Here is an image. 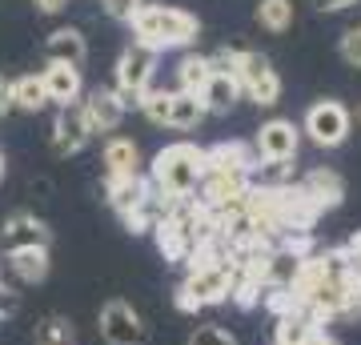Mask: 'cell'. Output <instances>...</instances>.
<instances>
[{
    "instance_id": "6da1fadb",
    "label": "cell",
    "mask_w": 361,
    "mask_h": 345,
    "mask_svg": "<svg viewBox=\"0 0 361 345\" xmlns=\"http://www.w3.org/2000/svg\"><path fill=\"white\" fill-rule=\"evenodd\" d=\"M133 37L141 40L145 49H189L201 32L193 13H185V8H173V4H141L137 13H133Z\"/></svg>"
},
{
    "instance_id": "7a4b0ae2",
    "label": "cell",
    "mask_w": 361,
    "mask_h": 345,
    "mask_svg": "<svg viewBox=\"0 0 361 345\" xmlns=\"http://www.w3.org/2000/svg\"><path fill=\"white\" fill-rule=\"evenodd\" d=\"M201 173H205V149L189 141L169 145L153 161V189L169 201H189L201 185Z\"/></svg>"
},
{
    "instance_id": "3957f363",
    "label": "cell",
    "mask_w": 361,
    "mask_h": 345,
    "mask_svg": "<svg viewBox=\"0 0 361 345\" xmlns=\"http://www.w3.org/2000/svg\"><path fill=\"white\" fill-rule=\"evenodd\" d=\"M229 293H233V257L229 261H205V265H193L189 277L180 282L177 305L185 309V313H193V309L229 301Z\"/></svg>"
},
{
    "instance_id": "277c9868",
    "label": "cell",
    "mask_w": 361,
    "mask_h": 345,
    "mask_svg": "<svg viewBox=\"0 0 361 345\" xmlns=\"http://www.w3.org/2000/svg\"><path fill=\"white\" fill-rule=\"evenodd\" d=\"M153 68H157V52L145 49L141 40H133L129 49L121 52V61H116V97L125 109L133 104H141L145 89H149V80H153Z\"/></svg>"
},
{
    "instance_id": "5b68a950",
    "label": "cell",
    "mask_w": 361,
    "mask_h": 345,
    "mask_svg": "<svg viewBox=\"0 0 361 345\" xmlns=\"http://www.w3.org/2000/svg\"><path fill=\"white\" fill-rule=\"evenodd\" d=\"M237 85H241V92H249V101L265 104V109H273L281 97V77L269 64V56L249 49H241V56H237Z\"/></svg>"
},
{
    "instance_id": "8992f818",
    "label": "cell",
    "mask_w": 361,
    "mask_h": 345,
    "mask_svg": "<svg viewBox=\"0 0 361 345\" xmlns=\"http://www.w3.org/2000/svg\"><path fill=\"white\" fill-rule=\"evenodd\" d=\"M305 133L313 145L322 149H337L349 137V109L341 101H317L305 113Z\"/></svg>"
},
{
    "instance_id": "52a82bcc",
    "label": "cell",
    "mask_w": 361,
    "mask_h": 345,
    "mask_svg": "<svg viewBox=\"0 0 361 345\" xmlns=\"http://www.w3.org/2000/svg\"><path fill=\"white\" fill-rule=\"evenodd\" d=\"M297 145H301V133H297L293 121L273 116V121L261 125L253 149H257L261 161H269V165H285V161H293V157H297Z\"/></svg>"
},
{
    "instance_id": "ba28073f",
    "label": "cell",
    "mask_w": 361,
    "mask_h": 345,
    "mask_svg": "<svg viewBox=\"0 0 361 345\" xmlns=\"http://www.w3.org/2000/svg\"><path fill=\"white\" fill-rule=\"evenodd\" d=\"M101 337L109 345H141L145 341V321L129 301H109L101 309Z\"/></svg>"
},
{
    "instance_id": "9c48e42d",
    "label": "cell",
    "mask_w": 361,
    "mask_h": 345,
    "mask_svg": "<svg viewBox=\"0 0 361 345\" xmlns=\"http://www.w3.org/2000/svg\"><path fill=\"white\" fill-rule=\"evenodd\" d=\"M52 233L49 225L32 213H13V217L4 221V229H0V245H4V253H20V249H49Z\"/></svg>"
},
{
    "instance_id": "30bf717a",
    "label": "cell",
    "mask_w": 361,
    "mask_h": 345,
    "mask_svg": "<svg viewBox=\"0 0 361 345\" xmlns=\"http://www.w3.org/2000/svg\"><path fill=\"white\" fill-rule=\"evenodd\" d=\"M80 109H85V125H89L92 137L97 133H116L121 121H125V113H129L113 89H92L89 101H80Z\"/></svg>"
},
{
    "instance_id": "8fae6325",
    "label": "cell",
    "mask_w": 361,
    "mask_h": 345,
    "mask_svg": "<svg viewBox=\"0 0 361 345\" xmlns=\"http://www.w3.org/2000/svg\"><path fill=\"white\" fill-rule=\"evenodd\" d=\"M89 137L92 133H89V125H85V109H80V101L65 104L61 116H56V125H52V149H56L61 157H73V153L85 149Z\"/></svg>"
},
{
    "instance_id": "7c38bea8",
    "label": "cell",
    "mask_w": 361,
    "mask_h": 345,
    "mask_svg": "<svg viewBox=\"0 0 361 345\" xmlns=\"http://www.w3.org/2000/svg\"><path fill=\"white\" fill-rule=\"evenodd\" d=\"M40 85H44V97L61 109L80 101V68H73V64H49L40 73Z\"/></svg>"
},
{
    "instance_id": "4fadbf2b",
    "label": "cell",
    "mask_w": 361,
    "mask_h": 345,
    "mask_svg": "<svg viewBox=\"0 0 361 345\" xmlns=\"http://www.w3.org/2000/svg\"><path fill=\"white\" fill-rule=\"evenodd\" d=\"M297 189L310 197V205L322 213V209H334V205H341V197H345V185H341V177H337L334 169H313L310 177L301 181Z\"/></svg>"
},
{
    "instance_id": "5bb4252c",
    "label": "cell",
    "mask_w": 361,
    "mask_h": 345,
    "mask_svg": "<svg viewBox=\"0 0 361 345\" xmlns=\"http://www.w3.org/2000/svg\"><path fill=\"white\" fill-rule=\"evenodd\" d=\"M104 173H109V181L141 177V149L129 137H109L104 141Z\"/></svg>"
},
{
    "instance_id": "9a60e30c",
    "label": "cell",
    "mask_w": 361,
    "mask_h": 345,
    "mask_svg": "<svg viewBox=\"0 0 361 345\" xmlns=\"http://www.w3.org/2000/svg\"><path fill=\"white\" fill-rule=\"evenodd\" d=\"M197 97L205 104V113H229L233 104L241 101V85H237V77H229V73H209L205 89L197 92Z\"/></svg>"
},
{
    "instance_id": "2e32d148",
    "label": "cell",
    "mask_w": 361,
    "mask_h": 345,
    "mask_svg": "<svg viewBox=\"0 0 361 345\" xmlns=\"http://www.w3.org/2000/svg\"><path fill=\"white\" fill-rule=\"evenodd\" d=\"M44 52H49V64H73V68H80V61L89 56V44L80 37V28H56L49 37V44H44Z\"/></svg>"
},
{
    "instance_id": "e0dca14e",
    "label": "cell",
    "mask_w": 361,
    "mask_h": 345,
    "mask_svg": "<svg viewBox=\"0 0 361 345\" xmlns=\"http://www.w3.org/2000/svg\"><path fill=\"white\" fill-rule=\"evenodd\" d=\"M149 181L145 177H116V181H109V205H113L121 217H133L137 209H141V201L149 197Z\"/></svg>"
},
{
    "instance_id": "ac0fdd59",
    "label": "cell",
    "mask_w": 361,
    "mask_h": 345,
    "mask_svg": "<svg viewBox=\"0 0 361 345\" xmlns=\"http://www.w3.org/2000/svg\"><path fill=\"white\" fill-rule=\"evenodd\" d=\"M205 121V104L197 92H173L169 97V128H197Z\"/></svg>"
},
{
    "instance_id": "d6986e66",
    "label": "cell",
    "mask_w": 361,
    "mask_h": 345,
    "mask_svg": "<svg viewBox=\"0 0 361 345\" xmlns=\"http://www.w3.org/2000/svg\"><path fill=\"white\" fill-rule=\"evenodd\" d=\"M8 265L20 282L37 285L49 277V249H20V253H8Z\"/></svg>"
},
{
    "instance_id": "ffe728a7",
    "label": "cell",
    "mask_w": 361,
    "mask_h": 345,
    "mask_svg": "<svg viewBox=\"0 0 361 345\" xmlns=\"http://www.w3.org/2000/svg\"><path fill=\"white\" fill-rule=\"evenodd\" d=\"M257 25L265 32H289L293 28V0H257Z\"/></svg>"
},
{
    "instance_id": "44dd1931",
    "label": "cell",
    "mask_w": 361,
    "mask_h": 345,
    "mask_svg": "<svg viewBox=\"0 0 361 345\" xmlns=\"http://www.w3.org/2000/svg\"><path fill=\"white\" fill-rule=\"evenodd\" d=\"M13 104L16 109H25V113H40L44 104H49V97H44V85H40V77H16L13 80Z\"/></svg>"
},
{
    "instance_id": "7402d4cb",
    "label": "cell",
    "mask_w": 361,
    "mask_h": 345,
    "mask_svg": "<svg viewBox=\"0 0 361 345\" xmlns=\"http://www.w3.org/2000/svg\"><path fill=\"white\" fill-rule=\"evenodd\" d=\"M209 56H197V52H189L185 61L177 64V85H180V92H201L205 89V80H209Z\"/></svg>"
},
{
    "instance_id": "603a6c76",
    "label": "cell",
    "mask_w": 361,
    "mask_h": 345,
    "mask_svg": "<svg viewBox=\"0 0 361 345\" xmlns=\"http://www.w3.org/2000/svg\"><path fill=\"white\" fill-rule=\"evenodd\" d=\"M205 169H249L253 173V157L241 149V145H213L205 149Z\"/></svg>"
},
{
    "instance_id": "cb8c5ba5",
    "label": "cell",
    "mask_w": 361,
    "mask_h": 345,
    "mask_svg": "<svg viewBox=\"0 0 361 345\" xmlns=\"http://www.w3.org/2000/svg\"><path fill=\"white\" fill-rule=\"evenodd\" d=\"M313 329H317V325L310 321V313H301V309H297V313H285V317L277 321V345H301Z\"/></svg>"
},
{
    "instance_id": "d4e9b609",
    "label": "cell",
    "mask_w": 361,
    "mask_h": 345,
    "mask_svg": "<svg viewBox=\"0 0 361 345\" xmlns=\"http://www.w3.org/2000/svg\"><path fill=\"white\" fill-rule=\"evenodd\" d=\"M37 345H73V325L65 317H44L37 325Z\"/></svg>"
},
{
    "instance_id": "484cf974",
    "label": "cell",
    "mask_w": 361,
    "mask_h": 345,
    "mask_svg": "<svg viewBox=\"0 0 361 345\" xmlns=\"http://www.w3.org/2000/svg\"><path fill=\"white\" fill-rule=\"evenodd\" d=\"M169 97H173V92H165V89H145L137 109H141L153 125H169Z\"/></svg>"
},
{
    "instance_id": "4316f807",
    "label": "cell",
    "mask_w": 361,
    "mask_h": 345,
    "mask_svg": "<svg viewBox=\"0 0 361 345\" xmlns=\"http://www.w3.org/2000/svg\"><path fill=\"white\" fill-rule=\"evenodd\" d=\"M189 345H237V341H233V333L221 329V325H197V329L189 333Z\"/></svg>"
},
{
    "instance_id": "83f0119b",
    "label": "cell",
    "mask_w": 361,
    "mask_h": 345,
    "mask_svg": "<svg viewBox=\"0 0 361 345\" xmlns=\"http://www.w3.org/2000/svg\"><path fill=\"white\" fill-rule=\"evenodd\" d=\"M341 61L349 68H361V25L345 28V37H341Z\"/></svg>"
},
{
    "instance_id": "f1b7e54d",
    "label": "cell",
    "mask_w": 361,
    "mask_h": 345,
    "mask_svg": "<svg viewBox=\"0 0 361 345\" xmlns=\"http://www.w3.org/2000/svg\"><path fill=\"white\" fill-rule=\"evenodd\" d=\"M145 0H104V13L113 16V20H133V13L141 8Z\"/></svg>"
},
{
    "instance_id": "f546056e",
    "label": "cell",
    "mask_w": 361,
    "mask_h": 345,
    "mask_svg": "<svg viewBox=\"0 0 361 345\" xmlns=\"http://www.w3.org/2000/svg\"><path fill=\"white\" fill-rule=\"evenodd\" d=\"M341 253L349 257V265H353V273H361V229H357V233H353V237L345 241V249H341Z\"/></svg>"
},
{
    "instance_id": "4dcf8cb0",
    "label": "cell",
    "mask_w": 361,
    "mask_h": 345,
    "mask_svg": "<svg viewBox=\"0 0 361 345\" xmlns=\"http://www.w3.org/2000/svg\"><path fill=\"white\" fill-rule=\"evenodd\" d=\"M349 4H357V0H313V8H322V13H341Z\"/></svg>"
},
{
    "instance_id": "1f68e13d",
    "label": "cell",
    "mask_w": 361,
    "mask_h": 345,
    "mask_svg": "<svg viewBox=\"0 0 361 345\" xmlns=\"http://www.w3.org/2000/svg\"><path fill=\"white\" fill-rule=\"evenodd\" d=\"M13 109V80L0 77V113H8Z\"/></svg>"
},
{
    "instance_id": "d6a6232c",
    "label": "cell",
    "mask_w": 361,
    "mask_h": 345,
    "mask_svg": "<svg viewBox=\"0 0 361 345\" xmlns=\"http://www.w3.org/2000/svg\"><path fill=\"white\" fill-rule=\"evenodd\" d=\"M301 345H337V341H334V337H329L325 329H313V333H310V337H305Z\"/></svg>"
},
{
    "instance_id": "836d02e7",
    "label": "cell",
    "mask_w": 361,
    "mask_h": 345,
    "mask_svg": "<svg viewBox=\"0 0 361 345\" xmlns=\"http://www.w3.org/2000/svg\"><path fill=\"white\" fill-rule=\"evenodd\" d=\"M13 309H16V297L0 285V317H4V313H13Z\"/></svg>"
},
{
    "instance_id": "e575fe53",
    "label": "cell",
    "mask_w": 361,
    "mask_h": 345,
    "mask_svg": "<svg viewBox=\"0 0 361 345\" xmlns=\"http://www.w3.org/2000/svg\"><path fill=\"white\" fill-rule=\"evenodd\" d=\"M65 4H68V0H37V8H40V13H61Z\"/></svg>"
},
{
    "instance_id": "d590c367",
    "label": "cell",
    "mask_w": 361,
    "mask_h": 345,
    "mask_svg": "<svg viewBox=\"0 0 361 345\" xmlns=\"http://www.w3.org/2000/svg\"><path fill=\"white\" fill-rule=\"evenodd\" d=\"M349 309H357L361 313V273L353 277V301H349Z\"/></svg>"
},
{
    "instance_id": "8d00e7d4",
    "label": "cell",
    "mask_w": 361,
    "mask_h": 345,
    "mask_svg": "<svg viewBox=\"0 0 361 345\" xmlns=\"http://www.w3.org/2000/svg\"><path fill=\"white\" fill-rule=\"evenodd\" d=\"M0 177H4V157H0Z\"/></svg>"
}]
</instances>
